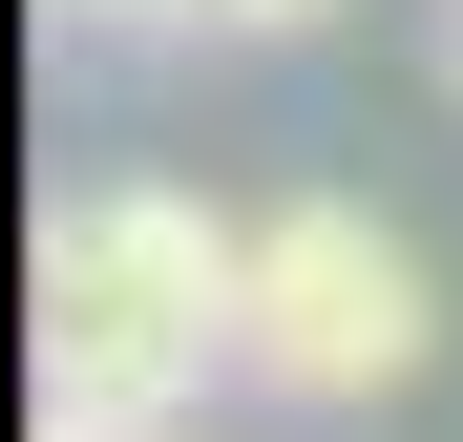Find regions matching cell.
Segmentation results:
<instances>
[{"instance_id":"2","label":"cell","mask_w":463,"mask_h":442,"mask_svg":"<svg viewBox=\"0 0 463 442\" xmlns=\"http://www.w3.org/2000/svg\"><path fill=\"white\" fill-rule=\"evenodd\" d=\"M442 358V274L379 232L358 190H295V211H253V400H295V421H358V400H401Z\"/></svg>"},{"instance_id":"1","label":"cell","mask_w":463,"mask_h":442,"mask_svg":"<svg viewBox=\"0 0 463 442\" xmlns=\"http://www.w3.org/2000/svg\"><path fill=\"white\" fill-rule=\"evenodd\" d=\"M22 380L43 421H190L211 380H253V211L211 190H63L22 253Z\"/></svg>"},{"instance_id":"5","label":"cell","mask_w":463,"mask_h":442,"mask_svg":"<svg viewBox=\"0 0 463 442\" xmlns=\"http://www.w3.org/2000/svg\"><path fill=\"white\" fill-rule=\"evenodd\" d=\"M442 85H463V0H442Z\"/></svg>"},{"instance_id":"3","label":"cell","mask_w":463,"mask_h":442,"mask_svg":"<svg viewBox=\"0 0 463 442\" xmlns=\"http://www.w3.org/2000/svg\"><path fill=\"white\" fill-rule=\"evenodd\" d=\"M295 22H337V0H127V42H295Z\"/></svg>"},{"instance_id":"4","label":"cell","mask_w":463,"mask_h":442,"mask_svg":"<svg viewBox=\"0 0 463 442\" xmlns=\"http://www.w3.org/2000/svg\"><path fill=\"white\" fill-rule=\"evenodd\" d=\"M43 442H169V421H43Z\"/></svg>"}]
</instances>
